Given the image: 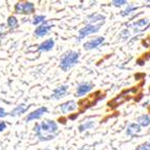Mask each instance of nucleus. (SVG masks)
Returning a JSON list of instances; mask_svg holds the SVG:
<instances>
[{
	"mask_svg": "<svg viewBox=\"0 0 150 150\" xmlns=\"http://www.w3.org/2000/svg\"><path fill=\"white\" fill-rule=\"evenodd\" d=\"M37 138L40 141H50L58 134V125L55 121L45 120L34 128Z\"/></svg>",
	"mask_w": 150,
	"mask_h": 150,
	"instance_id": "nucleus-1",
	"label": "nucleus"
},
{
	"mask_svg": "<svg viewBox=\"0 0 150 150\" xmlns=\"http://www.w3.org/2000/svg\"><path fill=\"white\" fill-rule=\"evenodd\" d=\"M79 58H80V53H78V52L68 50V52L64 53L60 61L61 69L63 71H67L68 69H70L79 62Z\"/></svg>",
	"mask_w": 150,
	"mask_h": 150,
	"instance_id": "nucleus-2",
	"label": "nucleus"
},
{
	"mask_svg": "<svg viewBox=\"0 0 150 150\" xmlns=\"http://www.w3.org/2000/svg\"><path fill=\"white\" fill-rule=\"evenodd\" d=\"M35 12V4L33 2H18L15 4L16 14H23V15H30Z\"/></svg>",
	"mask_w": 150,
	"mask_h": 150,
	"instance_id": "nucleus-3",
	"label": "nucleus"
},
{
	"mask_svg": "<svg viewBox=\"0 0 150 150\" xmlns=\"http://www.w3.org/2000/svg\"><path fill=\"white\" fill-rule=\"evenodd\" d=\"M100 28H101L100 25H93V24H88L86 26H84V28H82L79 30V39H78V41L82 40L83 38H85L88 35L98 33L99 30H100Z\"/></svg>",
	"mask_w": 150,
	"mask_h": 150,
	"instance_id": "nucleus-4",
	"label": "nucleus"
},
{
	"mask_svg": "<svg viewBox=\"0 0 150 150\" xmlns=\"http://www.w3.org/2000/svg\"><path fill=\"white\" fill-rule=\"evenodd\" d=\"M130 99H131V97H129V96H125V93H122L121 95L117 96L113 100L109 101V102L107 103V105L109 106V107H111V108H117L118 106H120L121 104H123L124 102H126V101H129Z\"/></svg>",
	"mask_w": 150,
	"mask_h": 150,
	"instance_id": "nucleus-5",
	"label": "nucleus"
},
{
	"mask_svg": "<svg viewBox=\"0 0 150 150\" xmlns=\"http://www.w3.org/2000/svg\"><path fill=\"white\" fill-rule=\"evenodd\" d=\"M53 24H50L48 21H44L41 25H39L35 30V36L37 37H44L45 35H47L50 33V28H53Z\"/></svg>",
	"mask_w": 150,
	"mask_h": 150,
	"instance_id": "nucleus-6",
	"label": "nucleus"
},
{
	"mask_svg": "<svg viewBox=\"0 0 150 150\" xmlns=\"http://www.w3.org/2000/svg\"><path fill=\"white\" fill-rule=\"evenodd\" d=\"M47 112V108L46 107H40L36 109L35 111H33V112L28 113V117L25 118V121L26 122H30L33 120H38V119H40L44 113Z\"/></svg>",
	"mask_w": 150,
	"mask_h": 150,
	"instance_id": "nucleus-7",
	"label": "nucleus"
},
{
	"mask_svg": "<svg viewBox=\"0 0 150 150\" xmlns=\"http://www.w3.org/2000/svg\"><path fill=\"white\" fill-rule=\"evenodd\" d=\"M68 90V86L67 85H61L59 87H57L55 90L53 91L52 96H50V99H54V100H59L61 98H63Z\"/></svg>",
	"mask_w": 150,
	"mask_h": 150,
	"instance_id": "nucleus-8",
	"label": "nucleus"
},
{
	"mask_svg": "<svg viewBox=\"0 0 150 150\" xmlns=\"http://www.w3.org/2000/svg\"><path fill=\"white\" fill-rule=\"evenodd\" d=\"M104 41H105V38L104 37H97V38H95V39H91V40H89L88 42H86L85 44H84V48H85L86 50H93V48L98 47L100 44H102Z\"/></svg>",
	"mask_w": 150,
	"mask_h": 150,
	"instance_id": "nucleus-9",
	"label": "nucleus"
},
{
	"mask_svg": "<svg viewBox=\"0 0 150 150\" xmlns=\"http://www.w3.org/2000/svg\"><path fill=\"white\" fill-rule=\"evenodd\" d=\"M93 87V84L91 83H88V82H84V83H81L78 85V88H77V96L81 97V96H84L91 90V88Z\"/></svg>",
	"mask_w": 150,
	"mask_h": 150,
	"instance_id": "nucleus-10",
	"label": "nucleus"
},
{
	"mask_svg": "<svg viewBox=\"0 0 150 150\" xmlns=\"http://www.w3.org/2000/svg\"><path fill=\"white\" fill-rule=\"evenodd\" d=\"M88 21H89V24L102 26L105 22V17L103 15H100V14H93V15H90L88 17Z\"/></svg>",
	"mask_w": 150,
	"mask_h": 150,
	"instance_id": "nucleus-11",
	"label": "nucleus"
},
{
	"mask_svg": "<svg viewBox=\"0 0 150 150\" xmlns=\"http://www.w3.org/2000/svg\"><path fill=\"white\" fill-rule=\"evenodd\" d=\"M78 105L77 103L74 101H67V102L63 103L60 105V109L62 110V112H69V111H74L75 109H77Z\"/></svg>",
	"mask_w": 150,
	"mask_h": 150,
	"instance_id": "nucleus-12",
	"label": "nucleus"
},
{
	"mask_svg": "<svg viewBox=\"0 0 150 150\" xmlns=\"http://www.w3.org/2000/svg\"><path fill=\"white\" fill-rule=\"evenodd\" d=\"M54 46H55V41L53 39H48V40L41 43L38 46V50H40V52H50V50H53Z\"/></svg>",
	"mask_w": 150,
	"mask_h": 150,
	"instance_id": "nucleus-13",
	"label": "nucleus"
},
{
	"mask_svg": "<svg viewBox=\"0 0 150 150\" xmlns=\"http://www.w3.org/2000/svg\"><path fill=\"white\" fill-rule=\"evenodd\" d=\"M28 107H30V106L25 105V104H20V105H18L17 107L14 108L8 115H10L11 117H17V115H22V113H24L25 111L28 110Z\"/></svg>",
	"mask_w": 150,
	"mask_h": 150,
	"instance_id": "nucleus-14",
	"label": "nucleus"
},
{
	"mask_svg": "<svg viewBox=\"0 0 150 150\" xmlns=\"http://www.w3.org/2000/svg\"><path fill=\"white\" fill-rule=\"evenodd\" d=\"M149 19H141V20L133 23L132 28H134L135 32H140V30H143V28H145L149 24Z\"/></svg>",
	"mask_w": 150,
	"mask_h": 150,
	"instance_id": "nucleus-15",
	"label": "nucleus"
},
{
	"mask_svg": "<svg viewBox=\"0 0 150 150\" xmlns=\"http://www.w3.org/2000/svg\"><path fill=\"white\" fill-rule=\"evenodd\" d=\"M140 131H141V126L139 125V124H137V123H132V124H130V125L128 126L126 133H127L128 135H134L140 132Z\"/></svg>",
	"mask_w": 150,
	"mask_h": 150,
	"instance_id": "nucleus-16",
	"label": "nucleus"
},
{
	"mask_svg": "<svg viewBox=\"0 0 150 150\" xmlns=\"http://www.w3.org/2000/svg\"><path fill=\"white\" fill-rule=\"evenodd\" d=\"M140 126H143V127H147V126L150 125V115H143L141 117H139L138 119V123Z\"/></svg>",
	"mask_w": 150,
	"mask_h": 150,
	"instance_id": "nucleus-17",
	"label": "nucleus"
},
{
	"mask_svg": "<svg viewBox=\"0 0 150 150\" xmlns=\"http://www.w3.org/2000/svg\"><path fill=\"white\" fill-rule=\"evenodd\" d=\"M95 127V122H93V121H88V122H85L83 123V124H81L80 126H79V130H80V132H83V131H85V130L87 129H90V128Z\"/></svg>",
	"mask_w": 150,
	"mask_h": 150,
	"instance_id": "nucleus-18",
	"label": "nucleus"
},
{
	"mask_svg": "<svg viewBox=\"0 0 150 150\" xmlns=\"http://www.w3.org/2000/svg\"><path fill=\"white\" fill-rule=\"evenodd\" d=\"M18 20L17 18L14 17V16H10V17L8 18V28H11V30H14V28H16L18 26Z\"/></svg>",
	"mask_w": 150,
	"mask_h": 150,
	"instance_id": "nucleus-19",
	"label": "nucleus"
},
{
	"mask_svg": "<svg viewBox=\"0 0 150 150\" xmlns=\"http://www.w3.org/2000/svg\"><path fill=\"white\" fill-rule=\"evenodd\" d=\"M45 21V16L43 15H38L35 16L33 19V24H39V23H43Z\"/></svg>",
	"mask_w": 150,
	"mask_h": 150,
	"instance_id": "nucleus-20",
	"label": "nucleus"
},
{
	"mask_svg": "<svg viewBox=\"0 0 150 150\" xmlns=\"http://www.w3.org/2000/svg\"><path fill=\"white\" fill-rule=\"evenodd\" d=\"M135 10H137V8H135V6H132V5L128 4L127 8L123 11V12L121 13V15H122L123 17H125V16H128V15H129V14H130L131 12H132V11H135Z\"/></svg>",
	"mask_w": 150,
	"mask_h": 150,
	"instance_id": "nucleus-21",
	"label": "nucleus"
},
{
	"mask_svg": "<svg viewBox=\"0 0 150 150\" xmlns=\"http://www.w3.org/2000/svg\"><path fill=\"white\" fill-rule=\"evenodd\" d=\"M112 4L115 6H121V5L127 4V1L126 0H115V1H112Z\"/></svg>",
	"mask_w": 150,
	"mask_h": 150,
	"instance_id": "nucleus-22",
	"label": "nucleus"
},
{
	"mask_svg": "<svg viewBox=\"0 0 150 150\" xmlns=\"http://www.w3.org/2000/svg\"><path fill=\"white\" fill-rule=\"evenodd\" d=\"M135 150H150V148L148 147L147 144H142V145H140L139 147H137Z\"/></svg>",
	"mask_w": 150,
	"mask_h": 150,
	"instance_id": "nucleus-23",
	"label": "nucleus"
},
{
	"mask_svg": "<svg viewBox=\"0 0 150 150\" xmlns=\"http://www.w3.org/2000/svg\"><path fill=\"white\" fill-rule=\"evenodd\" d=\"M6 115H8V113L6 112L2 107H0V118H4Z\"/></svg>",
	"mask_w": 150,
	"mask_h": 150,
	"instance_id": "nucleus-24",
	"label": "nucleus"
},
{
	"mask_svg": "<svg viewBox=\"0 0 150 150\" xmlns=\"http://www.w3.org/2000/svg\"><path fill=\"white\" fill-rule=\"evenodd\" d=\"M6 128V123L5 122H0V132H2L3 130Z\"/></svg>",
	"mask_w": 150,
	"mask_h": 150,
	"instance_id": "nucleus-25",
	"label": "nucleus"
},
{
	"mask_svg": "<svg viewBox=\"0 0 150 150\" xmlns=\"http://www.w3.org/2000/svg\"><path fill=\"white\" fill-rule=\"evenodd\" d=\"M4 30H5V25L0 24V35H2V33H4Z\"/></svg>",
	"mask_w": 150,
	"mask_h": 150,
	"instance_id": "nucleus-26",
	"label": "nucleus"
},
{
	"mask_svg": "<svg viewBox=\"0 0 150 150\" xmlns=\"http://www.w3.org/2000/svg\"><path fill=\"white\" fill-rule=\"evenodd\" d=\"M78 115H79V113H76L75 115H71V117H69V119H70V120H75V119L77 118Z\"/></svg>",
	"mask_w": 150,
	"mask_h": 150,
	"instance_id": "nucleus-27",
	"label": "nucleus"
},
{
	"mask_svg": "<svg viewBox=\"0 0 150 150\" xmlns=\"http://www.w3.org/2000/svg\"><path fill=\"white\" fill-rule=\"evenodd\" d=\"M88 149H89V147H88V146H83V147H81L79 150H88Z\"/></svg>",
	"mask_w": 150,
	"mask_h": 150,
	"instance_id": "nucleus-28",
	"label": "nucleus"
},
{
	"mask_svg": "<svg viewBox=\"0 0 150 150\" xmlns=\"http://www.w3.org/2000/svg\"><path fill=\"white\" fill-rule=\"evenodd\" d=\"M147 145H148V147H149V148H150V142H149V143H148Z\"/></svg>",
	"mask_w": 150,
	"mask_h": 150,
	"instance_id": "nucleus-29",
	"label": "nucleus"
},
{
	"mask_svg": "<svg viewBox=\"0 0 150 150\" xmlns=\"http://www.w3.org/2000/svg\"><path fill=\"white\" fill-rule=\"evenodd\" d=\"M45 150H50V149H45Z\"/></svg>",
	"mask_w": 150,
	"mask_h": 150,
	"instance_id": "nucleus-30",
	"label": "nucleus"
}]
</instances>
